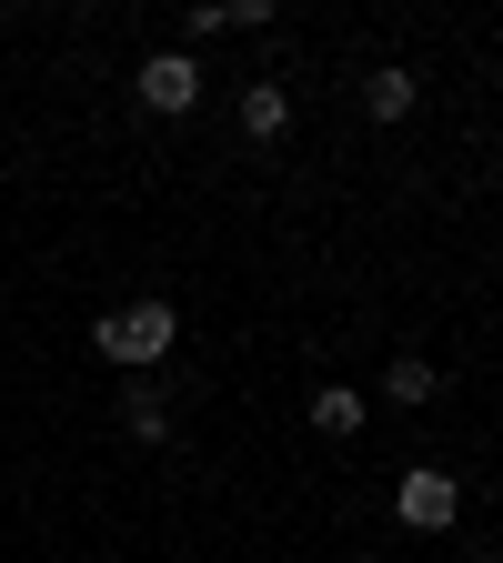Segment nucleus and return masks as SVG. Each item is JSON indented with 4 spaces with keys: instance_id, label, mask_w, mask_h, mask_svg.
Here are the masks:
<instances>
[{
    "instance_id": "f257e3e1",
    "label": "nucleus",
    "mask_w": 503,
    "mask_h": 563,
    "mask_svg": "<svg viewBox=\"0 0 503 563\" xmlns=\"http://www.w3.org/2000/svg\"><path fill=\"white\" fill-rule=\"evenodd\" d=\"M172 342H182V312H172V302H121V312L91 322V352H101V363H121L131 383L152 373V363H172Z\"/></svg>"
},
{
    "instance_id": "f03ea898",
    "label": "nucleus",
    "mask_w": 503,
    "mask_h": 563,
    "mask_svg": "<svg viewBox=\"0 0 503 563\" xmlns=\"http://www.w3.org/2000/svg\"><path fill=\"white\" fill-rule=\"evenodd\" d=\"M393 514H403V533H453V523H463V483H453L444 463H413V473L393 483Z\"/></svg>"
},
{
    "instance_id": "7ed1b4c3",
    "label": "nucleus",
    "mask_w": 503,
    "mask_h": 563,
    "mask_svg": "<svg viewBox=\"0 0 503 563\" xmlns=\"http://www.w3.org/2000/svg\"><path fill=\"white\" fill-rule=\"evenodd\" d=\"M192 101H201V60H192V51H152V60H141V111L182 121Z\"/></svg>"
},
{
    "instance_id": "20e7f679",
    "label": "nucleus",
    "mask_w": 503,
    "mask_h": 563,
    "mask_svg": "<svg viewBox=\"0 0 503 563\" xmlns=\"http://www.w3.org/2000/svg\"><path fill=\"white\" fill-rule=\"evenodd\" d=\"M303 412H313V433H322V443H352V433L373 422V393H352V383H322Z\"/></svg>"
},
{
    "instance_id": "39448f33",
    "label": "nucleus",
    "mask_w": 503,
    "mask_h": 563,
    "mask_svg": "<svg viewBox=\"0 0 503 563\" xmlns=\"http://www.w3.org/2000/svg\"><path fill=\"white\" fill-rule=\"evenodd\" d=\"M434 393H444V373L423 363V352H393V363H383V412H423Z\"/></svg>"
},
{
    "instance_id": "423d86ee",
    "label": "nucleus",
    "mask_w": 503,
    "mask_h": 563,
    "mask_svg": "<svg viewBox=\"0 0 503 563\" xmlns=\"http://www.w3.org/2000/svg\"><path fill=\"white\" fill-rule=\"evenodd\" d=\"M413 101H423V81H413L403 60H383L373 81H363V121H383V131H393V121H413Z\"/></svg>"
},
{
    "instance_id": "0eeeda50",
    "label": "nucleus",
    "mask_w": 503,
    "mask_h": 563,
    "mask_svg": "<svg viewBox=\"0 0 503 563\" xmlns=\"http://www.w3.org/2000/svg\"><path fill=\"white\" fill-rule=\"evenodd\" d=\"M242 141H282V131H293V91H282V81H242Z\"/></svg>"
},
{
    "instance_id": "6e6552de",
    "label": "nucleus",
    "mask_w": 503,
    "mask_h": 563,
    "mask_svg": "<svg viewBox=\"0 0 503 563\" xmlns=\"http://www.w3.org/2000/svg\"><path fill=\"white\" fill-rule=\"evenodd\" d=\"M121 433H131V443H172V393L131 383V393H121Z\"/></svg>"
},
{
    "instance_id": "1a4fd4ad",
    "label": "nucleus",
    "mask_w": 503,
    "mask_h": 563,
    "mask_svg": "<svg viewBox=\"0 0 503 563\" xmlns=\"http://www.w3.org/2000/svg\"><path fill=\"white\" fill-rule=\"evenodd\" d=\"M222 31H232V0H201V11L182 21V41H222Z\"/></svg>"
},
{
    "instance_id": "9d476101",
    "label": "nucleus",
    "mask_w": 503,
    "mask_h": 563,
    "mask_svg": "<svg viewBox=\"0 0 503 563\" xmlns=\"http://www.w3.org/2000/svg\"><path fill=\"white\" fill-rule=\"evenodd\" d=\"M352 563H383V553H352Z\"/></svg>"
}]
</instances>
